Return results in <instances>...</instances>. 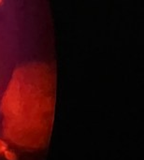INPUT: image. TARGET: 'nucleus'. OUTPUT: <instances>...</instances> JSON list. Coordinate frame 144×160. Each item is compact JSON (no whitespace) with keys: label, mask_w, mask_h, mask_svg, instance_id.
<instances>
[{"label":"nucleus","mask_w":144,"mask_h":160,"mask_svg":"<svg viewBox=\"0 0 144 160\" xmlns=\"http://www.w3.org/2000/svg\"><path fill=\"white\" fill-rule=\"evenodd\" d=\"M3 154H4L5 158L7 160H17V157H16L15 153L12 150H7V149Z\"/></svg>","instance_id":"nucleus-1"},{"label":"nucleus","mask_w":144,"mask_h":160,"mask_svg":"<svg viewBox=\"0 0 144 160\" xmlns=\"http://www.w3.org/2000/svg\"><path fill=\"white\" fill-rule=\"evenodd\" d=\"M7 143H6L4 141L0 140V155H1V154H3V153L7 150Z\"/></svg>","instance_id":"nucleus-2"},{"label":"nucleus","mask_w":144,"mask_h":160,"mask_svg":"<svg viewBox=\"0 0 144 160\" xmlns=\"http://www.w3.org/2000/svg\"><path fill=\"white\" fill-rule=\"evenodd\" d=\"M1 3H2V0H0V4H1Z\"/></svg>","instance_id":"nucleus-3"}]
</instances>
